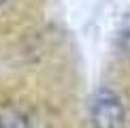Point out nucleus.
Instances as JSON below:
<instances>
[{
	"instance_id": "nucleus-1",
	"label": "nucleus",
	"mask_w": 130,
	"mask_h": 128,
	"mask_svg": "<svg viewBox=\"0 0 130 128\" xmlns=\"http://www.w3.org/2000/svg\"><path fill=\"white\" fill-rule=\"evenodd\" d=\"M94 128H126V111L111 90H100L92 103Z\"/></svg>"
},
{
	"instance_id": "nucleus-2",
	"label": "nucleus",
	"mask_w": 130,
	"mask_h": 128,
	"mask_svg": "<svg viewBox=\"0 0 130 128\" xmlns=\"http://www.w3.org/2000/svg\"><path fill=\"white\" fill-rule=\"evenodd\" d=\"M0 128H30V126L24 113L15 109H7L0 113Z\"/></svg>"
},
{
	"instance_id": "nucleus-3",
	"label": "nucleus",
	"mask_w": 130,
	"mask_h": 128,
	"mask_svg": "<svg viewBox=\"0 0 130 128\" xmlns=\"http://www.w3.org/2000/svg\"><path fill=\"white\" fill-rule=\"evenodd\" d=\"M117 45L120 51L126 56V60L130 62V15H126V19L122 21L120 32H117Z\"/></svg>"
},
{
	"instance_id": "nucleus-4",
	"label": "nucleus",
	"mask_w": 130,
	"mask_h": 128,
	"mask_svg": "<svg viewBox=\"0 0 130 128\" xmlns=\"http://www.w3.org/2000/svg\"><path fill=\"white\" fill-rule=\"evenodd\" d=\"M2 2H4V0H0V4H2Z\"/></svg>"
}]
</instances>
